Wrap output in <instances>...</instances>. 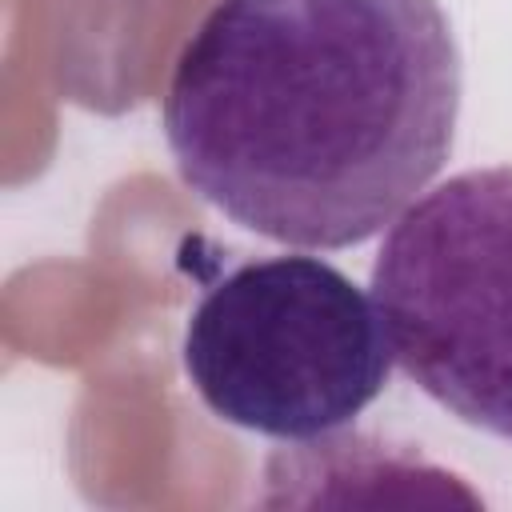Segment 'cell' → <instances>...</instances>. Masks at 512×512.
I'll return each instance as SVG.
<instances>
[{"label":"cell","instance_id":"cell-2","mask_svg":"<svg viewBox=\"0 0 512 512\" xmlns=\"http://www.w3.org/2000/svg\"><path fill=\"white\" fill-rule=\"evenodd\" d=\"M372 296L320 256H268L204 288L184 328V376L228 424L320 440L388 384Z\"/></svg>","mask_w":512,"mask_h":512},{"label":"cell","instance_id":"cell-3","mask_svg":"<svg viewBox=\"0 0 512 512\" xmlns=\"http://www.w3.org/2000/svg\"><path fill=\"white\" fill-rule=\"evenodd\" d=\"M368 288L400 372L464 424L512 440V164L456 172L412 200Z\"/></svg>","mask_w":512,"mask_h":512},{"label":"cell","instance_id":"cell-1","mask_svg":"<svg viewBox=\"0 0 512 512\" xmlns=\"http://www.w3.org/2000/svg\"><path fill=\"white\" fill-rule=\"evenodd\" d=\"M460 92L440 0H216L160 120L204 204L272 244L336 252L444 172Z\"/></svg>","mask_w":512,"mask_h":512}]
</instances>
